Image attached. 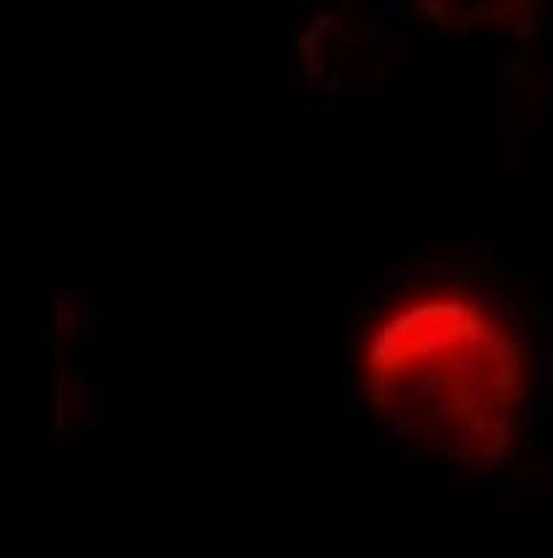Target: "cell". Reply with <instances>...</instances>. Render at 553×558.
Listing matches in <instances>:
<instances>
[{
  "label": "cell",
  "instance_id": "1",
  "mask_svg": "<svg viewBox=\"0 0 553 558\" xmlns=\"http://www.w3.org/2000/svg\"><path fill=\"white\" fill-rule=\"evenodd\" d=\"M364 369L374 407L414 444L460 462L503 454L521 364L481 305L460 294L407 300L369 337Z\"/></svg>",
  "mask_w": 553,
  "mask_h": 558
}]
</instances>
